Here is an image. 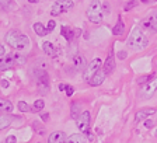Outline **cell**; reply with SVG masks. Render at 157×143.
Masks as SVG:
<instances>
[{"instance_id": "obj_32", "label": "cell", "mask_w": 157, "mask_h": 143, "mask_svg": "<svg viewBox=\"0 0 157 143\" xmlns=\"http://www.w3.org/2000/svg\"><path fill=\"white\" fill-rule=\"evenodd\" d=\"M6 143H17L16 136H9V137L6 139Z\"/></svg>"}, {"instance_id": "obj_28", "label": "cell", "mask_w": 157, "mask_h": 143, "mask_svg": "<svg viewBox=\"0 0 157 143\" xmlns=\"http://www.w3.org/2000/svg\"><path fill=\"white\" fill-rule=\"evenodd\" d=\"M13 56H14V60H16L17 63H20V65L25 63V58H24V56H20V55H13Z\"/></svg>"}, {"instance_id": "obj_27", "label": "cell", "mask_w": 157, "mask_h": 143, "mask_svg": "<svg viewBox=\"0 0 157 143\" xmlns=\"http://www.w3.org/2000/svg\"><path fill=\"white\" fill-rule=\"evenodd\" d=\"M65 91H66V95H67V97H70V95H73V93H75V88H73L72 86L66 84V87H65Z\"/></svg>"}, {"instance_id": "obj_3", "label": "cell", "mask_w": 157, "mask_h": 143, "mask_svg": "<svg viewBox=\"0 0 157 143\" xmlns=\"http://www.w3.org/2000/svg\"><path fill=\"white\" fill-rule=\"evenodd\" d=\"M126 44H128V46L132 48L133 51H142V49H144L147 46L149 39H147V37L143 34L142 28L135 27V28L132 29V33L129 34V38H128Z\"/></svg>"}, {"instance_id": "obj_6", "label": "cell", "mask_w": 157, "mask_h": 143, "mask_svg": "<svg viewBox=\"0 0 157 143\" xmlns=\"http://www.w3.org/2000/svg\"><path fill=\"white\" fill-rule=\"evenodd\" d=\"M75 4L73 0H58L52 4V9H51V14L52 16H60L62 13L70 10Z\"/></svg>"}, {"instance_id": "obj_34", "label": "cell", "mask_w": 157, "mask_h": 143, "mask_svg": "<svg viewBox=\"0 0 157 143\" xmlns=\"http://www.w3.org/2000/svg\"><path fill=\"white\" fill-rule=\"evenodd\" d=\"M144 126H146L147 129H150V128L153 126V121H146V122H144Z\"/></svg>"}, {"instance_id": "obj_12", "label": "cell", "mask_w": 157, "mask_h": 143, "mask_svg": "<svg viewBox=\"0 0 157 143\" xmlns=\"http://www.w3.org/2000/svg\"><path fill=\"white\" fill-rule=\"evenodd\" d=\"M102 69L105 70L107 75H109V73H112L115 70V58H114V51L112 49H111V52H109V55H108V58L105 59V63Z\"/></svg>"}, {"instance_id": "obj_31", "label": "cell", "mask_w": 157, "mask_h": 143, "mask_svg": "<svg viewBox=\"0 0 157 143\" xmlns=\"http://www.w3.org/2000/svg\"><path fill=\"white\" fill-rule=\"evenodd\" d=\"M11 2H0V9H9V7H11Z\"/></svg>"}, {"instance_id": "obj_2", "label": "cell", "mask_w": 157, "mask_h": 143, "mask_svg": "<svg viewBox=\"0 0 157 143\" xmlns=\"http://www.w3.org/2000/svg\"><path fill=\"white\" fill-rule=\"evenodd\" d=\"M109 11V6L105 2H93L87 9V17L88 20L94 24L101 23L104 20L105 13Z\"/></svg>"}, {"instance_id": "obj_22", "label": "cell", "mask_w": 157, "mask_h": 143, "mask_svg": "<svg viewBox=\"0 0 157 143\" xmlns=\"http://www.w3.org/2000/svg\"><path fill=\"white\" fill-rule=\"evenodd\" d=\"M34 29H35V33L38 34L39 37H44V35H46V34H48L46 28L44 27V24H41V23H35V24H34Z\"/></svg>"}, {"instance_id": "obj_39", "label": "cell", "mask_w": 157, "mask_h": 143, "mask_svg": "<svg viewBox=\"0 0 157 143\" xmlns=\"http://www.w3.org/2000/svg\"><path fill=\"white\" fill-rule=\"evenodd\" d=\"M156 137H157V130H156Z\"/></svg>"}, {"instance_id": "obj_30", "label": "cell", "mask_w": 157, "mask_h": 143, "mask_svg": "<svg viewBox=\"0 0 157 143\" xmlns=\"http://www.w3.org/2000/svg\"><path fill=\"white\" fill-rule=\"evenodd\" d=\"M137 3H139V2H128V4L125 6V10H131L132 7H135Z\"/></svg>"}, {"instance_id": "obj_11", "label": "cell", "mask_w": 157, "mask_h": 143, "mask_svg": "<svg viewBox=\"0 0 157 143\" xmlns=\"http://www.w3.org/2000/svg\"><path fill=\"white\" fill-rule=\"evenodd\" d=\"M154 112H156V108H142L135 115V122H140V121L146 119L149 115H153Z\"/></svg>"}, {"instance_id": "obj_24", "label": "cell", "mask_w": 157, "mask_h": 143, "mask_svg": "<svg viewBox=\"0 0 157 143\" xmlns=\"http://www.w3.org/2000/svg\"><path fill=\"white\" fill-rule=\"evenodd\" d=\"M33 129L35 130L36 133H39V135H44V133H45V128L39 124V122H36V121H34V122H33Z\"/></svg>"}, {"instance_id": "obj_20", "label": "cell", "mask_w": 157, "mask_h": 143, "mask_svg": "<svg viewBox=\"0 0 157 143\" xmlns=\"http://www.w3.org/2000/svg\"><path fill=\"white\" fill-rule=\"evenodd\" d=\"M124 33H125V24H124V21H122V18L119 17L117 24H115V27L112 28V34H114V35H122Z\"/></svg>"}, {"instance_id": "obj_21", "label": "cell", "mask_w": 157, "mask_h": 143, "mask_svg": "<svg viewBox=\"0 0 157 143\" xmlns=\"http://www.w3.org/2000/svg\"><path fill=\"white\" fill-rule=\"evenodd\" d=\"M73 63H75V68L78 69V70L84 69V66H86V59H84V56L80 55V53H77V55L75 56V59H73Z\"/></svg>"}, {"instance_id": "obj_18", "label": "cell", "mask_w": 157, "mask_h": 143, "mask_svg": "<svg viewBox=\"0 0 157 143\" xmlns=\"http://www.w3.org/2000/svg\"><path fill=\"white\" fill-rule=\"evenodd\" d=\"M87 135H83V133H75L72 135V136H69L67 140H66V143H86V140H87Z\"/></svg>"}, {"instance_id": "obj_16", "label": "cell", "mask_w": 157, "mask_h": 143, "mask_svg": "<svg viewBox=\"0 0 157 143\" xmlns=\"http://www.w3.org/2000/svg\"><path fill=\"white\" fill-rule=\"evenodd\" d=\"M82 114H83V112H82V104H80V102H77V101H73L72 107H70V117H72L73 119L77 121Z\"/></svg>"}, {"instance_id": "obj_7", "label": "cell", "mask_w": 157, "mask_h": 143, "mask_svg": "<svg viewBox=\"0 0 157 143\" xmlns=\"http://www.w3.org/2000/svg\"><path fill=\"white\" fill-rule=\"evenodd\" d=\"M77 129L83 135L88 133V129H90V112L88 111H84L77 119Z\"/></svg>"}, {"instance_id": "obj_5", "label": "cell", "mask_w": 157, "mask_h": 143, "mask_svg": "<svg viewBox=\"0 0 157 143\" xmlns=\"http://www.w3.org/2000/svg\"><path fill=\"white\" fill-rule=\"evenodd\" d=\"M101 69V59L100 58H95L93 59L91 62L88 63V66L84 69V73H83V77H84V80L87 81V83H90L91 81V79L94 77V75L97 73L98 70Z\"/></svg>"}, {"instance_id": "obj_29", "label": "cell", "mask_w": 157, "mask_h": 143, "mask_svg": "<svg viewBox=\"0 0 157 143\" xmlns=\"http://www.w3.org/2000/svg\"><path fill=\"white\" fill-rule=\"evenodd\" d=\"M55 25H56L55 21H53V20H51V21L48 23V25H46V31H48V33H49V31H52V29L55 28Z\"/></svg>"}, {"instance_id": "obj_13", "label": "cell", "mask_w": 157, "mask_h": 143, "mask_svg": "<svg viewBox=\"0 0 157 143\" xmlns=\"http://www.w3.org/2000/svg\"><path fill=\"white\" fill-rule=\"evenodd\" d=\"M66 135L63 133L62 130H56L52 132L48 137V143H66Z\"/></svg>"}, {"instance_id": "obj_1", "label": "cell", "mask_w": 157, "mask_h": 143, "mask_svg": "<svg viewBox=\"0 0 157 143\" xmlns=\"http://www.w3.org/2000/svg\"><path fill=\"white\" fill-rule=\"evenodd\" d=\"M6 42L9 44L11 48L17 49V51H24L29 46V39L25 34L20 33L18 29H10L4 37Z\"/></svg>"}, {"instance_id": "obj_23", "label": "cell", "mask_w": 157, "mask_h": 143, "mask_svg": "<svg viewBox=\"0 0 157 143\" xmlns=\"http://www.w3.org/2000/svg\"><path fill=\"white\" fill-rule=\"evenodd\" d=\"M44 107H45V101L44 100H36L35 102H34V105L31 107V111H33V112H38V111H41Z\"/></svg>"}, {"instance_id": "obj_14", "label": "cell", "mask_w": 157, "mask_h": 143, "mask_svg": "<svg viewBox=\"0 0 157 143\" xmlns=\"http://www.w3.org/2000/svg\"><path fill=\"white\" fill-rule=\"evenodd\" d=\"M105 76H107L105 70H104V69H100V70H98L97 73L94 75V77L91 79V81H90V86H93V87L101 86L102 83H104V80H105Z\"/></svg>"}, {"instance_id": "obj_17", "label": "cell", "mask_w": 157, "mask_h": 143, "mask_svg": "<svg viewBox=\"0 0 157 143\" xmlns=\"http://www.w3.org/2000/svg\"><path fill=\"white\" fill-rule=\"evenodd\" d=\"M42 49H44V52L46 53V55H49V56H56L58 55V51H56V48H55V45H53L52 42H44L42 44Z\"/></svg>"}, {"instance_id": "obj_26", "label": "cell", "mask_w": 157, "mask_h": 143, "mask_svg": "<svg viewBox=\"0 0 157 143\" xmlns=\"http://www.w3.org/2000/svg\"><path fill=\"white\" fill-rule=\"evenodd\" d=\"M17 107H18V110L21 111V112H27V111H31V108L28 107V104H27L25 101H20Z\"/></svg>"}, {"instance_id": "obj_10", "label": "cell", "mask_w": 157, "mask_h": 143, "mask_svg": "<svg viewBox=\"0 0 157 143\" xmlns=\"http://www.w3.org/2000/svg\"><path fill=\"white\" fill-rule=\"evenodd\" d=\"M16 60H14V56L13 55H7V56H3L0 58V72H4L7 69L13 68Z\"/></svg>"}, {"instance_id": "obj_35", "label": "cell", "mask_w": 157, "mask_h": 143, "mask_svg": "<svg viewBox=\"0 0 157 143\" xmlns=\"http://www.w3.org/2000/svg\"><path fill=\"white\" fill-rule=\"evenodd\" d=\"M118 58H119V59H125V58H126V52H119V53H118Z\"/></svg>"}, {"instance_id": "obj_9", "label": "cell", "mask_w": 157, "mask_h": 143, "mask_svg": "<svg viewBox=\"0 0 157 143\" xmlns=\"http://www.w3.org/2000/svg\"><path fill=\"white\" fill-rule=\"evenodd\" d=\"M36 86H38L39 94H48V91H49V79H48V75H46L45 72H42V73L38 76Z\"/></svg>"}, {"instance_id": "obj_36", "label": "cell", "mask_w": 157, "mask_h": 143, "mask_svg": "<svg viewBox=\"0 0 157 143\" xmlns=\"http://www.w3.org/2000/svg\"><path fill=\"white\" fill-rule=\"evenodd\" d=\"M48 115H49V114H44V115H42V119H44V121H48V119H49Z\"/></svg>"}, {"instance_id": "obj_38", "label": "cell", "mask_w": 157, "mask_h": 143, "mask_svg": "<svg viewBox=\"0 0 157 143\" xmlns=\"http://www.w3.org/2000/svg\"><path fill=\"white\" fill-rule=\"evenodd\" d=\"M65 87H66L65 84H60V86H59V90H65Z\"/></svg>"}, {"instance_id": "obj_4", "label": "cell", "mask_w": 157, "mask_h": 143, "mask_svg": "<svg viewBox=\"0 0 157 143\" xmlns=\"http://www.w3.org/2000/svg\"><path fill=\"white\" fill-rule=\"evenodd\" d=\"M156 90H157V76H154V77L149 79L143 84V87L140 90V97L143 100H149V98L153 97Z\"/></svg>"}, {"instance_id": "obj_19", "label": "cell", "mask_w": 157, "mask_h": 143, "mask_svg": "<svg viewBox=\"0 0 157 143\" xmlns=\"http://www.w3.org/2000/svg\"><path fill=\"white\" fill-rule=\"evenodd\" d=\"M11 111H13V104L9 100H6V98H0V112L10 114Z\"/></svg>"}, {"instance_id": "obj_8", "label": "cell", "mask_w": 157, "mask_h": 143, "mask_svg": "<svg viewBox=\"0 0 157 143\" xmlns=\"http://www.w3.org/2000/svg\"><path fill=\"white\" fill-rule=\"evenodd\" d=\"M142 25H143V28L150 29L153 33H157V10L153 11V13H150L142 21Z\"/></svg>"}, {"instance_id": "obj_33", "label": "cell", "mask_w": 157, "mask_h": 143, "mask_svg": "<svg viewBox=\"0 0 157 143\" xmlns=\"http://www.w3.org/2000/svg\"><path fill=\"white\" fill-rule=\"evenodd\" d=\"M4 53H6V49H4V46L0 44V58H3Z\"/></svg>"}, {"instance_id": "obj_37", "label": "cell", "mask_w": 157, "mask_h": 143, "mask_svg": "<svg viewBox=\"0 0 157 143\" xmlns=\"http://www.w3.org/2000/svg\"><path fill=\"white\" fill-rule=\"evenodd\" d=\"M2 81H3V83H2V84H3V87H7V86H9V84H7V81H6V80H2Z\"/></svg>"}, {"instance_id": "obj_15", "label": "cell", "mask_w": 157, "mask_h": 143, "mask_svg": "<svg viewBox=\"0 0 157 143\" xmlns=\"http://www.w3.org/2000/svg\"><path fill=\"white\" fill-rule=\"evenodd\" d=\"M60 33H62V37L66 39V41H73V38L76 37V34L78 35V33H80V31H78V29L76 31V29L70 28V27H67V25H62Z\"/></svg>"}, {"instance_id": "obj_25", "label": "cell", "mask_w": 157, "mask_h": 143, "mask_svg": "<svg viewBox=\"0 0 157 143\" xmlns=\"http://www.w3.org/2000/svg\"><path fill=\"white\" fill-rule=\"evenodd\" d=\"M9 125H10V118L2 117V115H0V130L4 129V128H7Z\"/></svg>"}]
</instances>
